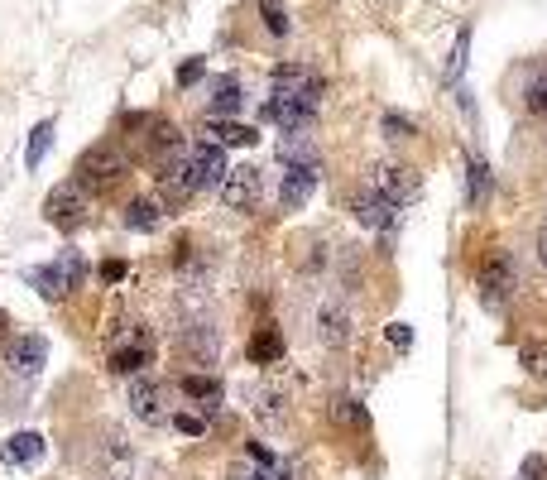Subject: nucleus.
I'll return each mask as SVG.
<instances>
[{"label":"nucleus","mask_w":547,"mask_h":480,"mask_svg":"<svg viewBox=\"0 0 547 480\" xmlns=\"http://www.w3.org/2000/svg\"><path fill=\"white\" fill-rule=\"evenodd\" d=\"M125 173H130V159H125L116 144L106 140V144H92V149L77 159V173H72V178L92 192V197H106L111 188L125 183Z\"/></svg>","instance_id":"f257e3e1"},{"label":"nucleus","mask_w":547,"mask_h":480,"mask_svg":"<svg viewBox=\"0 0 547 480\" xmlns=\"http://www.w3.org/2000/svg\"><path fill=\"white\" fill-rule=\"evenodd\" d=\"M82 279H87V260L77 255V250H63L53 264H39V269H29V284L44 293L48 303H58V298H68V293H77L82 288Z\"/></svg>","instance_id":"f03ea898"},{"label":"nucleus","mask_w":547,"mask_h":480,"mask_svg":"<svg viewBox=\"0 0 547 480\" xmlns=\"http://www.w3.org/2000/svg\"><path fill=\"white\" fill-rule=\"evenodd\" d=\"M44 216H48V226H58V231H77L92 216V192L82 188L77 178H68V183H58V188L48 192Z\"/></svg>","instance_id":"7ed1b4c3"},{"label":"nucleus","mask_w":547,"mask_h":480,"mask_svg":"<svg viewBox=\"0 0 547 480\" xmlns=\"http://www.w3.org/2000/svg\"><path fill=\"white\" fill-rule=\"evenodd\" d=\"M476 284H480V303H485V308H504V303L514 298V288H519L514 255H509V250H490L485 264H480Z\"/></svg>","instance_id":"20e7f679"},{"label":"nucleus","mask_w":547,"mask_h":480,"mask_svg":"<svg viewBox=\"0 0 547 480\" xmlns=\"http://www.w3.org/2000/svg\"><path fill=\"white\" fill-rule=\"evenodd\" d=\"M197 173H192V159H188V144L178 149V154H168L164 164H159V197H164V207H183L197 197Z\"/></svg>","instance_id":"39448f33"},{"label":"nucleus","mask_w":547,"mask_h":480,"mask_svg":"<svg viewBox=\"0 0 547 480\" xmlns=\"http://www.w3.org/2000/svg\"><path fill=\"white\" fill-rule=\"evenodd\" d=\"M221 202L231 207V212H255L260 207V197H264V173L255 164H240L226 173V183H221Z\"/></svg>","instance_id":"423d86ee"},{"label":"nucleus","mask_w":547,"mask_h":480,"mask_svg":"<svg viewBox=\"0 0 547 480\" xmlns=\"http://www.w3.org/2000/svg\"><path fill=\"white\" fill-rule=\"evenodd\" d=\"M264 120H274L284 135H293V130H312L317 125V101H308V96H269L264 101Z\"/></svg>","instance_id":"0eeeda50"},{"label":"nucleus","mask_w":547,"mask_h":480,"mask_svg":"<svg viewBox=\"0 0 547 480\" xmlns=\"http://www.w3.org/2000/svg\"><path fill=\"white\" fill-rule=\"evenodd\" d=\"M44 360H48V341L39 332H24V336H10L5 341V370L10 375H39L44 370Z\"/></svg>","instance_id":"6e6552de"},{"label":"nucleus","mask_w":547,"mask_h":480,"mask_svg":"<svg viewBox=\"0 0 547 480\" xmlns=\"http://www.w3.org/2000/svg\"><path fill=\"white\" fill-rule=\"evenodd\" d=\"M188 159H192V173H197V188H221V183H226V173H231L226 149H221L216 140H192L188 144Z\"/></svg>","instance_id":"1a4fd4ad"},{"label":"nucleus","mask_w":547,"mask_h":480,"mask_svg":"<svg viewBox=\"0 0 547 480\" xmlns=\"http://www.w3.org/2000/svg\"><path fill=\"white\" fill-rule=\"evenodd\" d=\"M370 192H380L394 207H404L408 197L418 192V183H413V173H408L404 164H389V159H384V164L370 168Z\"/></svg>","instance_id":"9d476101"},{"label":"nucleus","mask_w":547,"mask_h":480,"mask_svg":"<svg viewBox=\"0 0 547 480\" xmlns=\"http://www.w3.org/2000/svg\"><path fill=\"white\" fill-rule=\"evenodd\" d=\"M322 72L303 68V63H279L274 68V92L279 96H308V101H322Z\"/></svg>","instance_id":"9b49d317"},{"label":"nucleus","mask_w":547,"mask_h":480,"mask_svg":"<svg viewBox=\"0 0 547 480\" xmlns=\"http://www.w3.org/2000/svg\"><path fill=\"white\" fill-rule=\"evenodd\" d=\"M178 356L188 360V365H216V356H221V336H216V327H183L178 332Z\"/></svg>","instance_id":"f8f14e48"},{"label":"nucleus","mask_w":547,"mask_h":480,"mask_svg":"<svg viewBox=\"0 0 547 480\" xmlns=\"http://www.w3.org/2000/svg\"><path fill=\"white\" fill-rule=\"evenodd\" d=\"M130 408L140 423H164V384L149 380V375H135L130 380Z\"/></svg>","instance_id":"ddd939ff"},{"label":"nucleus","mask_w":547,"mask_h":480,"mask_svg":"<svg viewBox=\"0 0 547 480\" xmlns=\"http://www.w3.org/2000/svg\"><path fill=\"white\" fill-rule=\"evenodd\" d=\"M317 173H322V164H308V168H288L284 183H279V202H284L288 212L293 207H303L312 197V188H317Z\"/></svg>","instance_id":"4468645a"},{"label":"nucleus","mask_w":547,"mask_h":480,"mask_svg":"<svg viewBox=\"0 0 547 480\" xmlns=\"http://www.w3.org/2000/svg\"><path fill=\"white\" fill-rule=\"evenodd\" d=\"M356 216L370 226V231H394V221H399V207L380 197V192H360L356 197Z\"/></svg>","instance_id":"2eb2a0df"},{"label":"nucleus","mask_w":547,"mask_h":480,"mask_svg":"<svg viewBox=\"0 0 547 480\" xmlns=\"http://www.w3.org/2000/svg\"><path fill=\"white\" fill-rule=\"evenodd\" d=\"M519 101H524L528 116H547V58H538V63H533V68L524 72Z\"/></svg>","instance_id":"dca6fc26"},{"label":"nucleus","mask_w":547,"mask_h":480,"mask_svg":"<svg viewBox=\"0 0 547 480\" xmlns=\"http://www.w3.org/2000/svg\"><path fill=\"white\" fill-rule=\"evenodd\" d=\"M240 111V77H216L212 82V106H207V120H231Z\"/></svg>","instance_id":"f3484780"},{"label":"nucleus","mask_w":547,"mask_h":480,"mask_svg":"<svg viewBox=\"0 0 547 480\" xmlns=\"http://www.w3.org/2000/svg\"><path fill=\"white\" fill-rule=\"evenodd\" d=\"M144 365H149V332L140 327V332H135V346H120V351H111V370L135 380Z\"/></svg>","instance_id":"a211bd4d"},{"label":"nucleus","mask_w":547,"mask_h":480,"mask_svg":"<svg viewBox=\"0 0 547 480\" xmlns=\"http://www.w3.org/2000/svg\"><path fill=\"white\" fill-rule=\"evenodd\" d=\"M202 140H216L226 149V144H255L260 135H255V125H240V120H207L202 125Z\"/></svg>","instance_id":"6ab92c4d"},{"label":"nucleus","mask_w":547,"mask_h":480,"mask_svg":"<svg viewBox=\"0 0 547 480\" xmlns=\"http://www.w3.org/2000/svg\"><path fill=\"white\" fill-rule=\"evenodd\" d=\"M44 456V437L39 432H15L10 442H5V461L10 466H34Z\"/></svg>","instance_id":"aec40b11"},{"label":"nucleus","mask_w":547,"mask_h":480,"mask_svg":"<svg viewBox=\"0 0 547 480\" xmlns=\"http://www.w3.org/2000/svg\"><path fill=\"white\" fill-rule=\"evenodd\" d=\"M279 356H284V336L274 327H260L250 336V365H279Z\"/></svg>","instance_id":"412c9836"},{"label":"nucleus","mask_w":547,"mask_h":480,"mask_svg":"<svg viewBox=\"0 0 547 480\" xmlns=\"http://www.w3.org/2000/svg\"><path fill=\"white\" fill-rule=\"evenodd\" d=\"M279 159H284V164H293V168L322 164V159H317V149L308 144V135H303V130H293V135H284V140H279Z\"/></svg>","instance_id":"4be33fe9"},{"label":"nucleus","mask_w":547,"mask_h":480,"mask_svg":"<svg viewBox=\"0 0 547 480\" xmlns=\"http://www.w3.org/2000/svg\"><path fill=\"white\" fill-rule=\"evenodd\" d=\"M159 221H164V212H159L154 197H135V202L125 207V226H130V231H159Z\"/></svg>","instance_id":"5701e85b"},{"label":"nucleus","mask_w":547,"mask_h":480,"mask_svg":"<svg viewBox=\"0 0 547 480\" xmlns=\"http://www.w3.org/2000/svg\"><path fill=\"white\" fill-rule=\"evenodd\" d=\"M178 389H183L188 399H202V408L221 404V384H216L212 375H183V380H178Z\"/></svg>","instance_id":"b1692460"},{"label":"nucleus","mask_w":547,"mask_h":480,"mask_svg":"<svg viewBox=\"0 0 547 480\" xmlns=\"http://www.w3.org/2000/svg\"><path fill=\"white\" fill-rule=\"evenodd\" d=\"M332 418L341 423V428H351V432H365V428H370V413H365V404H360V399H336V404H332Z\"/></svg>","instance_id":"393cba45"},{"label":"nucleus","mask_w":547,"mask_h":480,"mask_svg":"<svg viewBox=\"0 0 547 480\" xmlns=\"http://www.w3.org/2000/svg\"><path fill=\"white\" fill-rule=\"evenodd\" d=\"M519 365H524V375L547 384V341H528V346H519Z\"/></svg>","instance_id":"a878e982"},{"label":"nucleus","mask_w":547,"mask_h":480,"mask_svg":"<svg viewBox=\"0 0 547 480\" xmlns=\"http://www.w3.org/2000/svg\"><path fill=\"white\" fill-rule=\"evenodd\" d=\"M495 192V178H490V164L485 159H471V207H485Z\"/></svg>","instance_id":"bb28decb"},{"label":"nucleus","mask_w":547,"mask_h":480,"mask_svg":"<svg viewBox=\"0 0 547 480\" xmlns=\"http://www.w3.org/2000/svg\"><path fill=\"white\" fill-rule=\"evenodd\" d=\"M48 144H53V120H39V125H34V135H29V154H24V164H29V168L44 164Z\"/></svg>","instance_id":"cd10ccee"},{"label":"nucleus","mask_w":547,"mask_h":480,"mask_svg":"<svg viewBox=\"0 0 547 480\" xmlns=\"http://www.w3.org/2000/svg\"><path fill=\"white\" fill-rule=\"evenodd\" d=\"M317 322H322V341H327V346H341V341H346V312L341 308H322Z\"/></svg>","instance_id":"c85d7f7f"},{"label":"nucleus","mask_w":547,"mask_h":480,"mask_svg":"<svg viewBox=\"0 0 547 480\" xmlns=\"http://www.w3.org/2000/svg\"><path fill=\"white\" fill-rule=\"evenodd\" d=\"M255 413L269 418V423H279V418H284V394H279V389H260V394H255Z\"/></svg>","instance_id":"c756f323"},{"label":"nucleus","mask_w":547,"mask_h":480,"mask_svg":"<svg viewBox=\"0 0 547 480\" xmlns=\"http://www.w3.org/2000/svg\"><path fill=\"white\" fill-rule=\"evenodd\" d=\"M260 15H264V29H269L274 39H284V34H288V15H284V5H279V0H264V5H260Z\"/></svg>","instance_id":"7c9ffc66"},{"label":"nucleus","mask_w":547,"mask_h":480,"mask_svg":"<svg viewBox=\"0 0 547 480\" xmlns=\"http://www.w3.org/2000/svg\"><path fill=\"white\" fill-rule=\"evenodd\" d=\"M466 48H471V29H461L456 34V48H452V63H447V77H461V68H466Z\"/></svg>","instance_id":"2f4dec72"},{"label":"nucleus","mask_w":547,"mask_h":480,"mask_svg":"<svg viewBox=\"0 0 547 480\" xmlns=\"http://www.w3.org/2000/svg\"><path fill=\"white\" fill-rule=\"evenodd\" d=\"M380 130L389 135V140H408V135H418V125H413V120H404V116H384Z\"/></svg>","instance_id":"473e14b6"},{"label":"nucleus","mask_w":547,"mask_h":480,"mask_svg":"<svg viewBox=\"0 0 547 480\" xmlns=\"http://www.w3.org/2000/svg\"><path fill=\"white\" fill-rule=\"evenodd\" d=\"M173 428L197 437V432H207V418H202V413H173Z\"/></svg>","instance_id":"72a5a7b5"},{"label":"nucleus","mask_w":547,"mask_h":480,"mask_svg":"<svg viewBox=\"0 0 547 480\" xmlns=\"http://www.w3.org/2000/svg\"><path fill=\"white\" fill-rule=\"evenodd\" d=\"M519 480H547V461L538 452L524 456V466H519Z\"/></svg>","instance_id":"f704fd0d"},{"label":"nucleus","mask_w":547,"mask_h":480,"mask_svg":"<svg viewBox=\"0 0 547 480\" xmlns=\"http://www.w3.org/2000/svg\"><path fill=\"white\" fill-rule=\"evenodd\" d=\"M389 346L408 351V346H413V327H408V322H389Z\"/></svg>","instance_id":"c9c22d12"},{"label":"nucleus","mask_w":547,"mask_h":480,"mask_svg":"<svg viewBox=\"0 0 547 480\" xmlns=\"http://www.w3.org/2000/svg\"><path fill=\"white\" fill-rule=\"evenodd\" d=\"M192 82H202V58H188L178 68V87H192Z\"/></svg>","instance_id":"e433bc0d"},{"label":"nucleus","mask_w":547,"mask_h":480,"mask_svg":"<svg viewBox=\"0 0 547 480\" xmlns=\"http://www.w3.org/2000/svg\"><path fill=\"white\" fill-rule=\"evenodd\" d=\"M101 279H111V284H116V279H125V264H120V260L101 264Z\"/></svg>","instance_id":"4c0bfd02"},{"label":"nucleus","mask_w":547,"mask_h":480,"mask_svg":"<svg viewBox=\"0 0 547 480\" xmlns=\"http://www.w3.org/2000/svg\"><path fill=\"white\" fill-rule=\"evenodd\" d=\"M538 264H543V274H547V226L538 231Z\"/></svg>","instance_id":"58836bf2"},{"label":"nucleus","mask_w":547,"mask_h":480,"mask_svg":"<svg viewBox=\"0 0 547 480\" xmlns=\"http://www.w3.org/2000/svg\"><path fill=\"white\" fill-rule=\"evenodd\" d=\"M5 341H10V312L0 308V346H5Z\"/></svg>","instance_id":"ea45409f"}]
</instances>
